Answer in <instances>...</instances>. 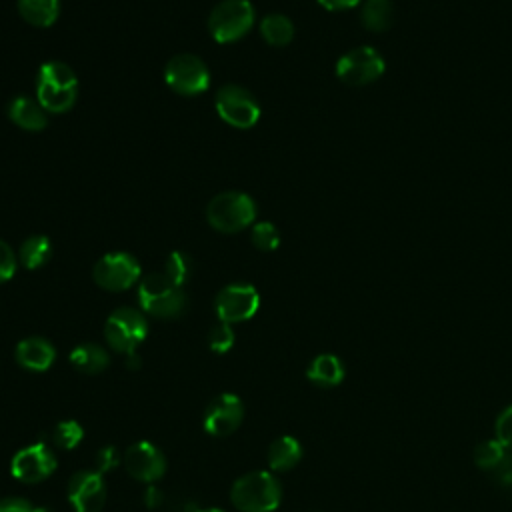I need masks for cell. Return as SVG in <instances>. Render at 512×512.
<instances>
[{
    "instance_id": "6da1fadb",
    "label": "cell",
    "mask_w": 512,
    "mask_h": 512,
    "mask_svg": "<svg viewBox=\"0 0 512 512\" xmlns=\"http://www.w3.org/2000/svg\"><path fill=\"white\" fill-rule=\"evenodd\" d=\"M78 96V78L64 62H46L36 76V100L46 112H68Z\"/></svg>"
},
{
    "instance_id": "7a4b0ae2",
    "label": "cell",
    "mask_w": 512,
    "mask_h": 512,
    "mask_svg": "<svg viewBox=\"0 0 512 512\" xmlns=\"http://www.w3.org/2000/svg\"><path fill=\"white\" fill-rule=\"evenodd\" d=\"M138 302L154 318H176L186 308V294L164 272H156L140 280Z\"/></svg>"
},
{
    "instance_id": "3957f363",
    "label": "cell",
    "mask_w": 512,
    "mask_h": 512,
    "mask_svg": "<svg viewBox=\"0 0 512 512\" xmlns=\"http://www.w3.org/2000/svg\"><path fill=\"white\" fill-rule=\"evenodd\" d=\"M230 500L240 512H274L282 500V488L270 472H250L234 482Z\"/></svg>"
},
{
    "instance_id": "277c9868",
    "label": "cell",
    "mask_w": 512,
    "mask_h": 512,
    "mask_svg": "<svg viewBox=\"0 0 512 512\" xmlns=\"http://www.w3.org/2000/svg\"><path fill=\"white\" fill-rule=\"evenodd\" d=\"M208 224L222 234H236L248 228L256 218V204L244 192H220L206 208Z\"/></svg>"
},
{
    "instance_id": "5b68a950",
    "label": "cell",
    "mask_w": 512,
    "mask_h": 512,
    "mask_svg": "<svg viewBox=\"0 0 512 512\" xmlns=\"http://www.w3.org/2000/svg\"><path fill=\"white\" fill-rule=\"evenodd\" d=\"M254 24V8L248 0H222L208 16L210 36L220 44L240 40Z\"/></svg>"
},
{
    "instance_id": "8992f818",
    "label": "cell",
    "mask_w": 512,
    "mask_h": 512,
    "mask_svg": "<svg viewBox=\"0 0 512 512\" xmlns=\"http://www.w3.org/2000/svg\"><path fill=\"white\" fill-rule=\"evenodd\" d=\"M148 334V322L136 308H118L114 310L104 326L106 342L112 350L134 354L136 348L144 342Z\"/></svg>"
},
{
    "instance_id": "52a82bcc",
    "label": "cell",
    "mask_w": 512,
    "mask_h": 512,
    "mask_svg": "<svg viewBox=\"0 0 512 512\" xmlns=\"http://www.w3.org/2000/svg\"><path fill=\"white\" fill-rule=\"evenodd\" d=\"M386 70L382 54L372 46H358L336 62V76L348 86H364L378 80Z\"/></svg>"
},
{
    "instance_id": "ba28073f",
    "label": "cell",
    "mask_w": 512,
    "mask_h": 512,
    "mask_svg": "<svg viewBox=\"0 0 512 512\" xmlns=\"http://www.w3.org/2000/svg\"><path fill=\"white\" fill-rule=\"evenodd\" d=\"M216 112L218 116L240 130L252 128L260 118L258 100L238 84H226L216 92Z\"/></svg>"
},
{
    "instance_id": "9c48e42d",
    "label": "cell",
    "mask_w": 512,
    "mask_h": 512,
    "mask_svg": "<svg viewBox=\"0 0 512 512\" xmlns=\"http://www.w3.org/2000/svg\"><path fill=\"white\" fill-rule=\"evenodd\" d=\"M164 80L174 92L182 96H194L210 86V72L198 56L176 54L164 68Z\"/></svg>"
},
{
    "instance_id": "30bf717a",
    "label": "cell",
    "mask_w": 512,
    "mask_h": 512,
    "mask_svg": "<svg viewBox=\"0 0 512 512\" xmlns=\"http://www.w3.org/2000/svg\"><path fill=\"white\" fill-rule=\"evenodd\" d=\"M92 276L100 288L122 292L132 288L140 278V264L128 252H110L94 264Z\"/></svg>"
},
{
    "instance_id": "8fae6325",
    "label": "cell",
    "mask_w": 512,
    "mask_h": 512,
    "mask_svg": "<svg viewBox=\"0 0 512 512\" xmlns=\"http://www.w3.org/2000/svg\"><path fill=\"white\" fill-rule=\"evenodd\" d=\"M260 306V296L250 284L224 286L214 302L220 322L236 324L252 318Z\"/></svg>"
},
{
    "instance_id": "7c38bea8",
    "label": "cell",
    "mask_w": 512,
    "mask_h": 512,
    "mask_svg": "<svg viewBox=\"0 0 512 512\" xmlns=\"http://www.w3.org/2000/svg\"><path fill=\"white\" fill-rule=\"evenodd\" d=\"M54 468H56V456L44 442L26 446L20 452H16V456L12 458L14 478L28 484L48 478L54 472Z\"/></svg>"
},
{
    "instance_id": "4fadbf2b",
    "label": "cell",
    "mask_w": 512,
    "mask_h": 512,
    "mask_svg": "<svg viewBox=\"0 0 512 512\" xmlns=\"http://www.w3.org/2000/svg\"><path fill=\"white\" fill-rule=\"evenodd\" d=\"M68 500L76 512H100L106 502V486L100 472H76L68 482Z\"/></svg>"
},
{
    "instance_id": "5bb4252c",
    "label": "cell",
    "mask_w": 512,
    "mask_h": 512,
    "mask_svg": "<svg viewBox=\"0 0 512 512\" xmlns=\"http://www.w3.org/2000/svg\"><path fill=\"white\" fill-rule=\"evenodd\" d=\"M242 416V400L236 394H220L206 408L204 428L212 436H228L240 426Z\"/></svg>"
},
{
    "instance_id": "9a60e30c",
    "label": "cell",
    "mask_w": 512,
    "mask_h": 512,
    "mask_svg": "<svg viewBox=\"0 0 512 512\" xmlns=\"http://www.w3.org/2000/svg\"><path fill=\"white\" fill-rule=\"evenodd\" d=\"M124 466L130 476L144 482H154L166 472L164 454L150 442L132 444L124 454Z\"/></svg>"
},
{
    "instance_id": "2e32d148",
    "label": "cell",
    "mask_w": 512,
    "mask_h": 512,
    "mask_svg": "<svg viewBox=\"0 0 512 512\" xmlns=\"http://www.w3.org/2000/svg\"><path fill=\"white\" fill-rule=\"evenodd\" d=\"M56 358V350L54 346L40 336H32L26 338L22 342H18L16 346V362L32 372H44L52 366Z\"/></svg>"
},
{
    "instance_id": "e0dca14e",
    "label": "cell",
    "mask_w": 512,
    "mask_h": 512,
    "mask_svg": "<svg viewBox=\"0 0 512 512\" xmlns=\"http://www.w3.org/2000/svg\"><path fill=\"white\" fill-rule=\"evenodd\" d=\"M8 118L16 126L30 130V132H38V130L46 128V124H48L46 110L38 104V100H32L28 96H16L10 100Z\"/></svg>"
},
{
    "instance_id": "ac0fdd59",
    "label": "cell",
    "mask_w": 512,
    "mask_h": 512,
    "mask_svg": "<svg viewBox=\"0 0 512 512\" xmlns=\"http://www.w3.org/2000/svg\"><path fill=\"white\" fill-rule=\"evenodd\" d=\"M346 376V370H344V364L338 356L334 354H320L316 356L308 370H306V378L310 382H314L316 386H322V388H332V386H338Z\"/></svg>"
},
{
    "instance_id": "d6986e66",
    "label": "cell",
    "mask_w": 512,
    "mask_h": 512,
    "mask_svg": "<svg viewBox=\"0 0 512 512\" xmlns=\"http://www.w3.org/2000/svg\"><path fill=\"white\" fill-rule=\"evenodd\" d=\"M302 458V446L292 436H280L276 438L268 448V464L272 470L286 472L294 468Z\"/></svg>"
},
{
    "instance_id": "ffe728a7",
    "label": "cell",
    "mask_w": 512,
    "mask_h": 512,
    "mask_svg": "<svg viewBox=\"0 0 512 512\" xmlns=\"http://www.w3.org/2000/svg\"><path fill=\"white\" fill-rule=\"evenodd\" d=\"M18 12L28 24L48 28L60 14V0H18Z\"/></svg>"
},
{
    "instance_id": "44dd1931",
    "label": "cell",
    "mask_w": 512,
    "mask_h": 512,
    "mask_svg": "<svg viewBox=\"0 0 512 512\" xmlns=\"http://www.w3.org/2000/svg\"><path fill=\"white\" fill-rule=\"evenodd\" d=\"M70 362L76 370H80L84 374H98L108 366L110 358L102 346H98L94 342H86V344L76 346L70 352Z\"/></svg>"
},
{
    "instance_id": "7402d4cb",
    "label": "cell",
    "mask_w": 512,
    "mask_h": 512,
    "mask_svg": "<svg viewBox=\"0 0 512 512\" xmlns=\"http://www.w3.org/2000/svg\"><path fill=\"white\" fill-rule=\"evenodd\" d=\"M360 18L366 30L384 32L394 24V4L392 0H364Z\"/></svg>"
},
{
    "instance_id": "603a6c76",
    "label": "cell",
    "mask_w": 512,
    "mask_h": 512,
    "mask_svg": "<svg viewBox=\"0 0 512 512\" xmlns=\"http://www.w3.org/2000/svg\"><path fill=\"white\" fill-rule=\"evenodd\" d=\"M50 258H52V244L42 234L28 236L18 250V262L28 270H36L44 266Z\"/></svg>"
},
{
    "instance_id": "cb8c5ba5",
    "label": "cell",
    "mask_w": 512,
    "mask_h": 512,
    "mask_svg": "<svg viewBox=\"0 0 512 512\" xmlns=\"http://www.w3.org/2000/svg\"><path fill=\"white\" fill-rule=\"evenodd\" d=\"M260 34L270 46H286L294 38V24L284 14H268L260 22Z\"/></svg>"
},
{
    "instance_id": "d4e9b609",
    "label": "cell",
    "mask_w": 512,
    "mask_h": 512,
    "mask_svg": "<svg viewBox=\"0 0 512 512\" xmlns=\"http://www.w3.org/2000/svg\"><path fill=\"white\" fill-rule=\"evenodd\" d=\"M508 454V450L494 438V440H484L480 442L474 452H472V458H474V464L480 468V470H486V472H494L500 462L504 460V456Z\"/></svg>"
},
{
    "instance_id": "484cf974",
    "label": "cell",
    "mask_w": 512,
    "mask_h": 512,
    "mask_svg": "<svg viewBox=\"0 0 512 512\" xmlns=\"http://www.w3.org/2000/svg\"><path fill=\"white\" fill-rule=\"evenodd\" d=\"M194 272V262L190 258V254L186 252H172L168 258H166V266H164V274L178 286L186 284L190 280Z\"/></svg>"
},
{
    "instance_id": "4316f807",
    "label": "cell",
    "mask_w": 512,
    "mask_h": 512,
    "mask_svg": "<svg viewBox=\"0 0 512 512\" xmlns=\"http://www.w3.org/2000/svg\"><path fill=\"white\" fill-rule=\"evenodd\" d=\"M250 240L258 250L272 252L280 244V234L272 222H258L250 232Z\"/></svg>"
},
{
    "instance_id": "83f0119b",
    "label": "cell",
    "mask_w": 512,
    "mask_h": 512,
    "mask_svg": "<svg viewBox=\"0 0 512 512\" xmlns=\"http://www.w3.org/2000/svg\"><path fill=\"white\" fill-rule=\"evenodd\" d=\"M82 436H84L82 426H80L78 422H74V420H64V422H60V424L54 428V434H52L54 444L60 446V448H64V450L76 448V446L80 444Z\"/></svg>"
},
{
    "instance_id": "f1b7e54d",
    "label": "cell",
    "mask_w": 512,
    "mask_h": 512,
    "mask_svg": "<svg viewBox=\"0 0 512 512\" xmlns=\"http://www.w3.org/2000/svg\"><path fill=\"white\" fill-rule=\"evenodd\" d=\"M208 344H210V348H212L214 352H218V354L228 352V350L232 348V344H234V332H232L230 324L220 322V324L212 326V328H210V334H208Z\"/></svg>"
},
{
    "instance_id": "f546056e",
    "label": "cell",
    "mask_w": 512,
    "mask_h": 512,
    "mask_svg": "<svg viewBox=\"0 0 512 512\" xmlns=\"http://www.w3.org/2000/svg\"><path fill=\"white\" fill-rule=\"evenodd\" d=\"M494 430H496V440H498L508 452H512V406H508V408H504V410L500 412V416L496 418Z\"/></svg>"
},
{
    "instance_id": "4dcf8cb0",
    "label": "cell",
    "mask_w": 512,
    "mask_h": 512,
    "mask_svg": "<svg viewBox=\"0 0 512 512\" xmlns=\"http://www.w3.org/2000/svg\"><path fill=\"white\" fill-rule=\"evenodd\" d=\"M18 266V256L12 252V248L0 240V284L8 282Z\"/></svg>"
},
{
    "instance_id": "1f68e13d",
    "label": "cell",
    "mask_w": 512,
    "mask_h": 512,
    "mask_svg": "<svg viewBox=\"0 0 512 512\" xmlns=\"http://www.w3.org/2000/svg\"><path fill=\"white\" fill-rule=\"evenodd\" d=\"M120 462V456H118V450L114 446H104L98 450L96 454V472H108L112 470L116 464Z\"/></svg>"
},
{
    "instance_id": "d6a6232c",
    "label": "cell",
    "mask_w": 512,
    "mask_h": 512,
    "mask_svg": "<svg viewBox=\"0 0 512 512\" xmlns=\"http://www.w3.org/2000/svg\"><path fill=\"white\" fill-rule=\"evenodd\" d=\"M490 474L494 476V480H496L498 486H502V488H512V452H508V454L504 456V460L500 462V466H498L494 472H490Z\"/></svg>"
},
{
    "instance_id": "836d02e7",
    "label": "cell",
    "mask_w": 512,
    "mask_h": 512,
    "mask_svg": "<svg viewBox=\"0 0 512 512\" xmlns=\"http://www.w3.org/2000/svg\"><path fill=\"white\" fill-rule=\"evenodd\" d=\"M0 512H48V510L32 506L28 500H22V498H4L0 500Z\"/></svg>"
},
{
    "instance_id": "e575fe53",
    "label": "cell",
    "mask_w": 512,
    "mask_h": 512,
    "mask_svg": "<svg viewBox=\"0 0 512 512\" xmlns=\"http://www.w3.org/2000/svg\"><path fill=\"white\" fill-rule=\"evenodd\" d=\"M364 0H318V4L326 10H348V8H354L358 4H362Z\"/></svg>"
},
{
    "instance_id": "d590c367",
    "label": "cell",
    "mask_w": 512,
    "mask_h": 512,
    "mask_svg": "<svg viewBox=\"0 0 512 512\" xmlns=\"http://www.w3.org/2000/svg\"><path fill=\"white\" fill-rule=\"evenodd\" d=\"M144 500H146V506H148V508H158V506L164 502V496H162V492H160L156 486H150V488L146 490Z\"/></svg>"
},
{
    "instance_id": "8d00e7d4",
    "label": "cell",
    "mask_w": 512,
    "mask_h": 512,
    "mask_svg": "<svg viewBox=\"0 0 512 512\" xmlns=\"http://www.w3.org/2000/svg\"><path fill=\"white\" fill-rule=\"evenodd\" d=\"M140 366V358L134 354H128V368H138Z\"/></svg>"
},
{
    "instance_id": "74e56055",
    "label": "cell",
    "mask_w": 512,
    "mask_h": 512,
    "mask_svg": "<svg viewBox=\"0 0 512 512\" xmlns=\"http://www.w3.org/2000/svg\"><path fill=\"white\" fill-rule=\"evenodd\" d=\"M196 512H224V510H218V508H208V510H196Z\"/></svg>"
}]
</instances>
